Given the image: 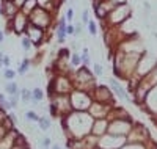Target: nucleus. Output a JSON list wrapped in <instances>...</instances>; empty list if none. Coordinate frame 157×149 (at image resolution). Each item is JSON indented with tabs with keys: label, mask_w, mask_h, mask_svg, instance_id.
<instances>
[{
	"label": "nucleus",
	"mask_w": 157,
	"mask_h": 149,
	"mask_svg": "<svg viewBox=\"0 0 157 149\" xmlns=\"http://www.w3.org/2000/svg\"><path fill=\"white\" fill-rule=\"evenodd\" d=\"M27 17H29V24L38 27V29H41V30H44L46 27L50 24V14H49V11L44 10V8H39V6H36Z\"/></svg>",
	"instance_id": "f257e3e1"
},
{
	"label": "nucleus",
	"mask_w": 157,
	"mask_h": 149,
	"mask_svg": "<svg viewBox=\"0 0 157 149\" xmlns=\"http://www.w3.org/2000/svg\"><path fill=\"white\" fill-rule=\"evenodd\" d=\"M8 25L13 29V32H14V33H24L25 29H27V25H29V17H27V14H24V13L19 10L17 14L13 17V19H10Z\"/></svg>",
	"instance_id": "f03ea898"
},
{
	"label": "nucleus",
	"mask_w": 157,
	"mask_h": 149,
	"mask_svg": "<svg viewBox=\"0 0 157 149\" xmlns=\"http://www.w3.org/2000/svg\"><path fill=\"white\" fill-rule=\"evenodd\" d=\"M29 32V39L32 41V44L35 43V44H39L43 41V36H44V30H41V29H38V27H35V25H32V24H29L27 25V29H25Z\"/></svg>",
	"instance_id": "7ed1b4c3"
},
{
	"label": "nucleus",
	"mask_w": 157,
	"mask_h": 149,
	"mask_svg": "<svg viewBox=\"0 0 157 149\" xmlns=\"http://www.w3.org/2000/svg\"><path fill=\"white\" fill-rule=\"evenodd\" d=\"M0 3H2V8H3V16H6L8 21L13 19V17L17 14L19 8L13 3V2H10V0H3V2H0Z\"/></svg>",
	"instance_id": "20e7f679"
},
{
	"label": "nucleus",
	"mask_w": 157,
	"mask_h": 149,
	"mask_svg": "<svg viewBox=\"0 0 157 149\" xmlns=\"http://www.w3.org/2000/svg\"><path fill=\"white\" fill-rule=\"evenodd\" d=\"M110 85H112V90L116 93V96H120L121 99H124V101H127V102H132V99H129V94H127V91L116 82L115 78H110Z\"/></svg>",
	"instance_id": "39448f33"
},
{
	"label": "nucleus",
	"mask_w": 157,
	"mask_h": 149,
	"mask_svg": "<svg viewBox=\"0 0 157 149\" xmlns=\"http://www.w3.org/2000/svg\"><path fill=\"white\" fill-rule=\"evenodd\" d=\"M66 19L64 16H61L58 19V24H57V38H58V43H64L66 39Z\"/></svg>",
	"instance_id": "423d86ee"
},
{
	"label": "nucleus",
	"mask_w": 157,
	"mask_h": 149,
	"mask_svg": "<svg viewBox=\"0 0 157 149\" xmlns=\"http://www.w3.org/2000/svg\"><path fill=\"white\" fill-rule=\"evenodd\" d=\"M5 91L6 94H10V96H16V94H19V85L13 80V82H6L5 83Z\"/></svg>",
	"instance_id": "0eeeda50"
},
{
	"label": "nucleus",
	"mask_w": 157,
	"mask_h": 149,
	"mask_svg": "<svg viewBox=\"0 0 157 149\" xmlns=\"http://www.w3.org/2000/svg\"><path fill=\"white\" fill-rule=\"evenodd\" d=\"M44 99V93H43V90L41 88H33L32 90V102L33 104H38L39 101H43Z\"/></svg>",
	"instance_id": "6e6552de"
},
{
	"label": "nucleus",
	"mask_w": 157,
	"mask_h": 149,
	"mask_svg": "<svg viewBox=\"0 0 157 149\" xmlns=\"http://www.w3.org/2000/svg\"><path fill=\"white\" fill-rule=\"evenodd\" d=\"M30 66H32V61H30L29 58L22 60V61H21V64H19V67H17V74H19V75H24L25 72H27V71L30 69Z\"/></svg>",
	"instance_id": "1a4fd4ad"
},
{
	"label": "nucleus",
	"mask_w": 157,
	"mask_h": 149,
	"mask_svg": "<svg viewBox=\"0 0 157 149\" xmlns=\"http://www.w3.org/2000/svg\"><path fill=\"white\" fill-rule=\"evenodd\" d=\"M19 94H21V99H22L24 104H29V102L32 101V91H30L29 88H22V90L19 91Z\"/></svg>",
	"instance_id": "9d476101"
},
{
	"label": "nucleus",
	"mask_w": 157,
	"mask_h": 149,
	"mask_svg": "<svg viewBox=\"0 0 157 149\" xmlns=\"http://www.w3.org/2000/svg\"><path fill=\"white\" fill-rule=\"evenodd\" d=\"M17 75V72L16 71H13L11 67H5V72H3V77L8 80V82H13L14 80V77Z\"/></svg>",
	"instance_id": "9b49d317"
},
{
	"label": "nucleus",
	"mask_w": 157,
	"mask_h": 149,
	"mask_svg": "<svg viewBox=\"0 0 157 149\" xmlns=\"http://www.w3.org/2000/svg\"><path fill=\"white\" fill-rule=\"evenodd\" d=\"M39 129L41 130H49L50 129V119L49 118H39Z\"/></svg>",
	"instance_id": "f8f14e48"
},
{
	"label": "nucleus",
	"mask_w": 157,
	"mask_h": 149,
	"mask_svg": "<svg viewBox=\"0 0 157 149\" xmlns=\"http://www.w3.org/2000/svg\"><path fill=\"white\" fill-rule=\"evenodd\" d=\"M86 27H88V33H90L91 36H94V35L98 33V27H96V24H94V21H88V24H86Z\"/></svg>",
	"instance_id": "ddd939ff"
},
{
	"label": "nucleus",
	"mask_w": 157,
	"mask_h": 149,
	"mask_svg": "<svg viewBox=\"0 0 157 149\" xmlns=\"http://www.w3.org/2000/svg\"><path fill=\"white\" fill-rule=\"evenodd\" d=\"M21 44H22V47H24V50H30L32 49V41L29 39V36H22V39H21Z\"/></svg>",
	"instance_id": "4468645a"
},
{
	"label": "nucleus",
	"mask_w": 157,
	"mask_h": 149,
	"mask_svg": "<svg viewBox=\"0 0 157 149\" xmlns=\"http://www.w3.org/2000/svg\"><path fill=\"white\" fill-rule=\"evenodd\" d=\"M25 119H29V121H36V123H38V121H39V116H38L33 110H27V112H25Z\"/></svg>",
	"instance_id": "2eb2a0df"
},
{
	"label": "nucleus",
	"mask_w": 157,
	"mask_h": 149,
	"mask_svg": "<svg viewBox=\"0 0 157 149\" xmlns=\"http://www.w3.org/2000/svg\"><path fill=\"white\" fill-rule=\"evenodd\" d=\"M80 63H83L85 66L90 63V55H88V49H86V47L82 50V55H80Z\"/></svg>",
	"instance_id": "dca6fc26"
},
{
	"label": "nucleus",
	"mask_w": 157,
	"mask_h": 149,
	"mask_svg": "<svg viewBox=\"0 0 157 149\" xmlns=\"http://www.w3.org/2000/svg\"><path fill=\"white\" fill-rule=\"evenodd\" d=\"M64 19H66V22L72 24V19H74V10H72V8H68V10H66V14H64Z\"/></svg>",
	"instance_id": "f3484780"
},
{
	"label": "nucleus",
	"mask_w": 157,
	"mask_h": 149,
	"mask_svg": "<svg viewBox=\"0 0 157 149\" xmlns=\"http://www.w3.org/2000/svg\"><path fill=\"white\" fill-rule=\"evenodd\" d=\"M10 104H11V108H16L17 104H19V94H16V96H10Z\"/></svg>",
	"instance_id": "a211bd4d"
},
{
	"label": "nucleus",
	"mask_w": 157,
	"mask_h": 149,
	"mask_svg": "<svg viewBox=\"0 0 157 149\" xmlns=\"http://www.w3.org/2000/svg\"><path fill=\"white\" fill-rule=\"evenodd\" d=\"M10 64H11V58H10V55L3 53V57H2V66H5V67H10Z\"/></svg>",
	"instance_id": "6ab92c4d"
},
{
	"label": "nucleus",
	"mask_w": 157,
	"mask_h": 149,
	"mask_svg": "<svg viewBox=\"0 0 157 149\" xmlns=\"http://www.w3.org/2000/svg\"><path fill=\"white\" fill-rule=\"evenodd\" d=\"M71 63H72L74 66H78V64H80V55H78V53H72Z\"/></svg>",
	"instance_id": "aec40b11"
},
{
	"label": "nucleus",
	"mask_w": 157,
	"mask_h": 149,
	"mask_svg": "<svg viewBox=\"0 0 157 149\" xmlns=\"http://www.w3.org/2000/svg\"><path fill=\"white\" fill-rule=\"evenodd\" d=\"M50 115H52V118H57L58 116V110H57V105L55 104H50Z\"/></svg>",
	"instance_id": "412c9836"
},
{
	"label": "nucleus",
	"mask_w": 157,
	"mask_h": 149,
	"mask_svg": "<svg viewBox=\"0 0 157 149\" xmlns=\"http://www.w3.org/2000/svg\"><path fill=\"white\" fill-rule=\"evenodd\" d=\"M93 71H94L96 75H102V66L101 64H94L93 66Z\"/></svg>",
	"instance_id": "4be33fe9"
},
{
	"label": "nucleus",
	"mask_w": 157,
	"mask_h": 149,
	"mask_svg": "<svg viewBox=\"0 0 157 149\" xmlns=\"http://www.w3.org/2000/svg\"><path fill=\"white\" fill-rule=\"evenodd\" d=\"M88 21H90V16H88V10H85V11L82 13V22L86 25V24H88Z\"/></svg>",
	"instance_id": "5701e85b"
},
{
	"label": "nucleus",
	"mask_w": 157,
	"mask_h": 149,
	"mask_svg": "<svg viewBox=\"0 0 157 149\" xmlns=\"http://www.w3.org/2000/svg\"><path fill=\"white\" fill-rule=\"evenodd\" d=\"M25 2H27V0H13V3H14V5H16L19 10L24 6V3H25Z\"/></svg>",
	"instance_id": "b1692460"
},
{
	"label": "nucleus",
	"mask_w": 157,
	"mask_h": 149,
	"mask_svg": "<svg viewBox=\"0 0 157 149\" xmlns=\"http://www.w3.org/2000/svg\"><path fill=\"white\" fill-rule=\"evenodd\" d=\"M66 35H74V25L72 24L66 25Z\"/></svg>",
	"instance_id": "393cba45"
},
{
	"label": "nucleus",
	"mask_w": 157,
	"mask_h": 149,
	"mask_svg": "<svg viewBox=\"0 0 157 149\" xmlns=\"http://www.w3.org/2000/svg\"><path fill=\"white\" fill-rule=\"evenodd\" d=\"M5 41V32L2 30V29H0V44H2Z\"/></svg>",
	"instance_id": "a878e982"
},
{
	"label": "nucleus",
	"mask_w": 157,
	"mask_h": 149,
	"mask_svg": "<svg viewBox=\"0 0 157 149\" xmlns=\"http://www.w3.org/2000/svg\"><path fill=\"white\" fill-rule=\"evenodd\" d=\"M0 16H3V8H2V3H0Z\"/></svg>",
	"instance_id": "bb28decb"
},
{
	"label": "nucleus",
	"mask_w": 157,
	"mask_h": 149,
	"mask_svg": "<svg viewBox=\"0 0 157 149\" xmlns=\"http://www.w3.org/2000/svg\"><path fill=\"white\" fill-rule=\"evenodd\" d=\"M50 149H61V147H60V146H57V144H54V146H52Z\"/></svg>",
	"instance_id": "cd10ccee"
},
{
	"label": "nucleus",
	"mask_w": 157,
	"mask_h": 149,
	"mask_svg": "<svg viewBox=\"0 0 157 149\" xmlns=\"http://www.w3.org/2000/svg\"><path fill=\"white\" fill-rule=\"evenodd\" d=\"M22 149H29V147H22Z\"/></svg>",
	"instance_id": "c85d7f7f"
},
{
	"label": "nucleus",
	"mask_w": 157,
	"mask_h": 149,
	"mask_svg": "<svg viewBox=\"0 0 157 149\" xmlns=\"http://www.w3.org/2000/svg\"><path fill=\"white\" fill-rule=\"evenodd\" d=\"M2 2H3V0H2ZM10 2H13V0H10Z\"/></svg>",
	"instance_id": "c756f323"
}]
</instances>
